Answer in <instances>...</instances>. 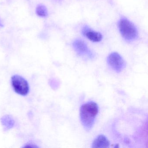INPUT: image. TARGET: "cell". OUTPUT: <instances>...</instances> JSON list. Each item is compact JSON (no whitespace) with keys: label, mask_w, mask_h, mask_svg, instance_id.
I'll list each match as a JSON object with an SVG mask.
<instances>
[{"label":"cell","mask_w":148,"mask_h":148,"mask_svg":"<svg viewBox=\"0 0 148 148\" xmlns=\"http://www.w3.org/2000/svg\"><path fill=\"white\" fill-rule=\"evenodd\" d=\"M98 111L97 104L93 101L87 102L81 106L79 112L80 120L86 130H90L92 128Z\"/></svg>","instance_id":"6da1fadb"},{"label":"cell","mask_w":148,"mask_h":148,"mask_svg":"<svg viewBox=\"0 0 148 148\" xmlns=\"http://www.w3.org/2000/svg\"><path fill=\"white\" fill-rule=\"evenodd\" d=\"M118 26L120 34L125 39L131 41L136 38L137 30L130 21L126 18L121 19L119 22Z\"/></svg>","instance_id":"7a4b0ae2"},{"label":"cell","mask_w":148,"mask_h":148,"mask_svg":"<svg viewBox=\"0 0 148 148\" xmlns=\"http://www.w3.org/2000/svg\"><path fill=\"white\" fill-rule=\"evenodd\" d=\"M12 84L14 91L18 94L26 96L29 93V84L23 77L18 75L12 76Z\"/></svg>","instance_id":"3957f363"},{"label":"cell","mask_w":148,"mask_h":148,"mask_svg":"<svg viewBox=\"0 0 148 148\" xmlns=\"http://www.w3.org/2000/svg\"><path fill=\"white\" fill-rule=\"evenodd\" d=\"M107 61L110 67L118 73L122 71L126 66L123 59L116 52L110 53L107 58Z\"/></svg>","instance_id":"277c9868"},{"label":"cell","mask_w":148,"mask_h":148,"mask_svg":"<svg viewBox=\"0 0 148 148\" xmlns=\"http://www.w3.org/2000/svg\"><path fill=\"white\" fill-rule=\"evenodd\" d=\"M73 47L75 51L80 56H84L92 58L93 54L88 48L86 44L81 40H76L73 44Z\"/></svg>","instance_id":"5b68a950"},{"label":"cell","mask_w":148,"mask_h":148,"mask_svg":"<svg viewBox=\"0 0 148 148\" xmlns=\"http://www.w3.org/2000/svg\"><path fill=\"white\" fill-rule=\"evenodd\" d=\"M82 33L92 42H99L102 39V35L100 33L95 32L87 27H85L83 28Z\"/></svg>","instance_id":"8992f818"},{"label":"cell","mask_w":148,"mask_h":148,"mask_svg":"<svg viewBox=\"0 0 148 148\" xmlns=\"http://www.w3.org/2000/svg\"><path fill=\"white\" fill-rule=\"evenodd\" d=\"M110 143L108 138L103 135H100L95 138L92 145V148H107L110 147Z\"/></svg>","instance_id":"52a82bcc"},{"label":"cell","mask_w":148,"mask_h":148,"mask_svg":"<svg viewBox=\"0 0 148 148\" xmlns=\"http://www.w3.org/2000/svg\"><path fill=\"white\" fill-rule=\"evenodd\" d=\"M36 12L38 15L40 17H45L48 15L47 8L43 5H39L36 8Z\"/></svg>","instance_id":"ba28073f"},{"label":"cell","mask_w":148,"mask_h":148,"mask_svg":"<svg viewBox=\"0 0 148 148\" xmlns=\"http://www.w3.org/2000/svg\"><path fill=\"white\" fill-rule=\"evenodd\" d=\"M0 26L1 27H3V25L2 24V22H1V21L0 20Z\"/></svg>","instance_id":"9c48e42d"}]
</instances>
